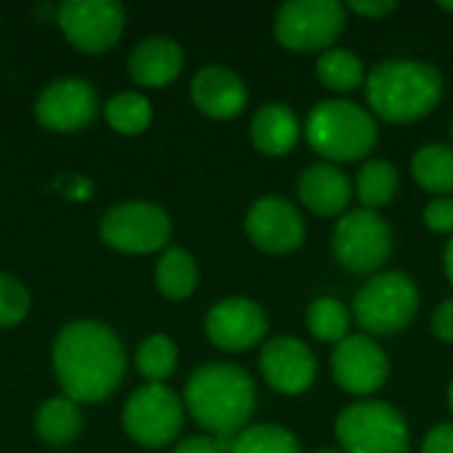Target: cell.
I'll use <instances>...</instances> for the list:
<instances>
[{"mask_svg":"<svg viewBox=\"0 0 453 453\" xmlns=\"http://www.w3.org/2000/svg\"><path fill=\"white\" fill-rule=\"evenodd\" d=\"M260 374L271 390L281 395H303L319 377V361L300 337L281 334L263 342Z\"/></svg>","mask_w":453,"mask_h":453,"instance_id":"15","label":"cell"},{"mask_svg":"<svg viewBox=\"0 0 453 453\" xmlns=\"http://www.w3.org/2000/svg\"><path fill=\"white\" fill-rule=\"evenodd\" d=\"M419 311L417 281L398 268L369 276L353 297V319L369 337H393L403 332Z\"/></svg>","mask_w":453,"mask_h":453,"instance_id":"5","label":"cell"},{"mask_svg":"<svg viewBox=\"0 0 453 453\" xmlns=\"http://www.w3.org/2000/svg\"><path fill=\"white\" fill-rule=\"evenodd\" d=\"M353 196V180L340 165L319 159L297 178V199L316 218H342Z\"/></svg>","mask_w":453,"mask_h":453,"instance_id":"17","label":"cell"},{"mask_svg":"<svg viewBox=\"0 0 453 453\" xmlns=\"http://www.w3.org/2000/svg\"><path fill=\"white\" fill-rule=\"evenodd\" d=\"M422 453H453V422L435 425L422 441Z\"/></svg>","mask_w":453,"mask_h":453,"instance_id":"33","label":"cell"},{"mask_svg":"<svg viewBox=\"0 0 453 453\" xmlns=\"http://www.w3.org/2000/svg\"><path fill=\"white\" fill-rule=\"evenodd\" d=\"M401 188V175L398 167L388 159H366L361 162L356 180H353V191L361 202L364 210H382L388 207L395 194Z\"/></svg>","mask_w":453,"mask_h":453,"instance_id":"23","label":"cell"},{"mask_svg":"<svg viewBox=\"0 0 453 453\" xmlns=\"http://www.w3.org/2000/svg\"><path fill=\"white\" fill-rule=\"evenodd\" d=\"M446 401H449V409H451V414H453V380H451V385H449V393H446Z\"/></svg>","mask_w":453,"mask_h":453,"instance_id":"39","label":"cell"},{"mask_svg":"<svg viewBox=\"0 0 453 453\" xmlns=\"http://www.w3.org/2000/svg\"><path fill=\"white\" fill-rule=\"evenodd\" d=\"M334 435L342 453H409L406 417L388 401H356L337 414Z\"/></svg>","mask_w":453,"mask_h":453,"instance_id":"6","label":"cell"},{"mask_svg":"<svg viewBox=\"0 0 453 453\" xmlns=\"http://www.w3.org/2000/svg\"><path fill=\"white\" fill-rule=\"evenodd\" d=\"M151 104L141 93H119L106 104V122L122 135H138L151 125Z\"/></svg>","mask_w":453,"mask_h":453,"instance_id":"28","label":"cell"},{"mask_svg":"<svg viewBox=\"0 0 453 453\" xmlns=\"http://www.w3.org/2000/svg\"><path fill=\"white\" fill-rule=\"evenodd\" d=\"M66 40L82 53L109 50L125 27V11L114 0H69L58 8Z\"/></svg>","mask_w":453,"mask_h":453,"instance_id":"13","label":"cell"},{"mask_svg":"<svg viewBox=\"0 0 453 453\" xmlns=\"http://www.w3.org/2000/svg\"><path fill=\"white\" fill-rule=\"evenodd\" d=\"M393 244V226L377 210H348L334 223L332 252L337 263L356 276H374L385 271Z\"/></svg>","mask_w":453,"mask_h":453,"instance_id":"7","label":"cell"},{"mask_svg":"<svg viewBox=\"0 0 453 453\" xmlns=\"http://www.w3.org/2000/svg\"><path fill=\"white\" fill-rule=\"evenodd\" d=\"M135 361H138V372L149 382L162 385L178 369V348H175V342L167 334H151L138 348V358Z\"/></svg>","mask_w":453,"mask_h":453,"instance_id":"29","label":"cell"},{"mask_svg":"<svg viewBox=\"0 0 453 453\" xmlns=\"http://www.w3.org/2000/svg\"><path fill=\"white\" fill-rule=\"evenodd\" d=\"M29 311L27 289L8 273H0V326L19 324Z\"/></svg>","mask_w":453,"mask_h":453,"instance_id":"30","label":"cell"},{"mask_svg":"<svg viewBox=\"0 0 453 453\" xmlns=\"http://www.w3.org/2000/svg\"><path fill=\"white\" fill-rule=\"evenodd\" d=\"M96 109H98L96 90L77 77H64L50 82L35 104V114L40 125L56 133H74L90 125Z\"/></svg>","mask_w":453,"mask_h":453,"instance_id":"16","label":"cell"},{"mask_svg":"<svg viewBox=\"0 0 453 453\" xmlns=\"http://www.w3.org/2000/svg\"><path fill=\"white\" fill-rule=\"evenodd\" d=\"M350 324H353V313L337 297H319L308 305L305 326L311 337L319 342H326V345L342 342L350 334Z\"/></svg>","mask_w":453,"mask_h":453,"instance_id":"26","label":"cell"},{"mask_svg":"<svg viewBox=\"0 0 453 453\" xmlns=\"http://www.w3.org/2000/svg\"><path fill=\"white\" fill-rule=\"evenodd\" d=\"M191 98L202 114L212 119H234L247 109L250 96L244 80L236 72L212 64L196 72L191 80Z\"/></svg>","mask_w":453,"mask_h":453,"instance_id":"18","label":"cell"},{"mask_svg":"<svg viewBox=\"0 0 453 453\" xmlns=\"http://www.w3.org/2000/svg\"><path fill=\"white\" fill-rule=\"evenodd\" d=\"M204 332L215 348L226 353H244L265 340L268 316L250 297H226L210 308Z\"/></svg>","mask_w":453,"mask_h":453,"instance_id":"14","label":"cell"},{"mask_svg":"<svg viewBox=\"0 0 453 453\" xmlns=\"http://www.w3.org/2000/svg\"><path fill=\"white\" fill-rule=\"evenodd\" d=\"M438 8H441V11H446V13H451V16H453V0H441V3H438Z\"/></svg>","mask_w":453,"mask_h":453,"instance_id":"38","label":"cell"},{"mask_svg":"<svg viewBox=\"0 0 453 453\" xmlns=\"http://www.w3.org/2000/svg\"><path fill=\"white\" fill-rule=\"evenodd\" d=\"M451 146H453V119H451Z\"/></svg>","mask_w":453,"mask_h":453,"instance_id":"41","label":"cell"},{"mask_svg":"<svg viewBox=\"0 0 453 453\" xmlns=\"http://www.w3.org/2000/svg\"><path fill=\"white\" fill-rule=\"evenodd\" d=\"M58 186H61L64 196H72V199H88L90 196V183L80 175H64L58 180Z\"/></svg>","mask_w":453,"mask_h":453,"instance_id":"36","label":"cell"},{"mask_svg":"<svg viewBox=\"0 0 453 453\" xmlns=\"http://www.w3.org/2000/svg\"><path fill=\"white\" fill-rule=\"evenodd\" d=\"M56 380L74 403L109 398L125 377V350L117 334L96 321H74L53 345Z\"/></svg>","mask_w":453,"mask_h":453,"instance_id":"1","label":"cell"},{"mask_svg":"<svg viewBox=\"0 0 453 453\" xmlns=\"http://www.w3.org/2000/svg\"><path fill=\"white\" fill-rule=\"evenodd\" d=\"M183 69V50L170 37H149L130 53V74L138 85L165 88Z\"/></svg>","mask_w":453,"mask_h":453,"instance_id":"20","label":"cell"},{"mask_svg":"<svg viewBox=\"0 0 453 453\" xmlns=\"http://www.w3.org/2000/svg\"><path fill=\"white\" fill-rule=\"evenodd\" d=\"M122 425L127 435L146 449L170 446L183 427V401L170 388L149 382L130 395Z\"/></svg>","mask_w":453,"mask_h":453,"instance_id":"9","label":"cell"},{"mask_svg":"<svg viewBox=\"0 0 453 453\" xmlns=\"http://www.w3.org/2000/svg\"><path fill=\"white\" fill-rule=\"evenodd\" d=\"M170 218L159 204L151 202H125L106 212L101 220V239L127 255H149L167 244Z\"/></svg>","mask_w":453,"mask_h":453,"instance_id":"10","label":"cell"},{"mask_svg":"<svg viewBox=\"0 0 453 453\" xmlns=\"http://www.w3.org/2000/svg\"><path fill=\"white\" fill-rule=\"evenodd\" d=\"M390 377V358L385 348L369 334H348L332 350V380L340 390L366 401L385 388Z\"/></svg>","mask_w":453,"mask_h":453,"instance_id":"11","label":"cell"},{"mask_svg":"<svg viewBox=\"0 0 453 453\" xmlns=\"http://www.w3.org/2000/svg\"><path fill=\"white\" fill-rule=\"evenodd\" d=\"M305 141L321 157V162L348 165L366 159L377 141V117L348 98H324L305 117Z\"/></svg>","mask_w":453,"mask_h":453,"instance_id":"4","label":"cell"},{"mask_svg":"<svg viewBox=\"0 0 453 453\" xmlns=\"http://www.w3.org/2000/svg\"><path fill=\"white\" fill-rule=\"evenodd\" d=\"M173 453H226V449L218 438H188L178 443Z\"/></svg>","mask_w":453,"mask_h":453,"instance_id":"35","label":"cell"},{"mask_svg":"<svg viewBox=\"0 0 453 453\" xmlns=\"http://www.w3.org/2000/svg\"><path fill=\"white\" fill-rule=\"evenodd\" d=\"M366 64L358 53L348 50V48H329L324 53H319L316 58V77L319 82L337 93V98H342V93H353L358 88L366 85Z\"/></svg>","mask_w":453,"mask_h":453,"instance_id":"22","label":"cell"},{"mask_svg":"<svg viewBox=\"0 0 453 453\" xmlns=\"http://www.w3.org/2000/svg\"><path fill=\"white\" fill-rule=\"evenodd\" d=\"M226 453H303L300 441L281 425H247L228 441H220Z\"/></svg>","mask_w":453,"mask_h":453,"instance_id":"25","label":"cell"},{"mask_svg":"<svg viewBox=\"0 0 453 453\" xmlns=\"http://www.w3.org/2000/svg\"><path fill=\"white\" fill-rule=\"evenodd\" d=\"M422 220L433 234L453 236V196H430L422 210Z\"/></svg>","mask_w":453,"mask_h":453,"instance_id":"31","label":"cell"},{"mask_svg":"<svg viewBox=\"0 0 453 453\" xmlns=\"http://www.w3.org/2000/svg\"><path fill=\"white\" fill-rule=\"evenodd\" d=\"M348 27V8L337 0H289L279 5L273 37L292 53H324Z\"/></svg>","mask_w":453,"mask_h":453,"instance_id":"8","label":"cell"},{"mask_svg":"<svg viewBox=\"0 0 453 453\" xmlns=\"http://www.w3.org/2000/svg\"><path fill=\"white\" fill-rule=\"evenodd\" d=\"M364 93L369 111L377 119L406 125L433 114L441 106L446 80L443 72L425 58L395 56L369 69Z\"/></svg>","mask_w":453,"mask_h":453,"instance_id":"2","label":"cell"},{"mask_svg":"<svg viewBox=\"0 0 453 453\" xmlns=\"http://www.w3.org/2000/svg\"><path fill=\"white\" fill-rule=\"evenodd\" d=\"M345 8H348V13H356L361 19L382 21V19H388L390 13L398 11V3H393V0H350Z\"/></svg>","mask_w":453,"mask_h":453,"instance_id":"32","label":"cell"},{"mask_svg":"<svg viewBox=\"0 0 453 453\" xmlns=\"http://www.w3.org/2000/svg\"><path fill=\"white\" fill-rule=\"evenodd\" d=\"M82 427V414L80 406L61 395V398H50L48 403H42V409L37 411V435L50 443V446H66L77 438Z\"/></svg>","mask_w":453,"mask_h":453,"instance_id":"27","label":"cell"},{"mask_svg":"<svg viewBox=\"0 0 453 453\" xmlns=\"http://www.w3.org/2000/svg\"><path fill=\"white\" fill-rule=\"evenodd\" d=\"M316 453H342L340 449H324V451H316Z\"/></svg>","mask_w":453,"mask_h":453,"instance_id":"40","label":"cell"},{"mask_svg":"<svg viewBox=\"0 0 453 453\" xmlns=\"http://www.w3.org/2000/svg\"><path fill=\"white\" fill-rule=\"evenodd\" d=\"M247 239L265 255H292L303 247L308 226L297 204L284 196H260L244 218Z\"/></svg>","mask_w":453,"mask_h":453,"instance_id":"12","label":"cell"},{"mask_svg":"<svg viewBox=\"0 0 453 453\" xmlns=\"http://www.w3.org/2000/svg\"><path fill=\"white\" fill-rule=\"evenodd\" d=\"M430 326H433V334H435L441 342L453 345V297L443 300V303L435 308Z\"/></svg>","mask_w":453,"mask_h":453,"instance_id":"34","label":"cell"},{"mask_svg":"<svg viewBox=\"0 0 453 453\" xmlns=\"http://www.w3.org/2000/svg\"><path fill=\"white\" fill-rule=\"evenodd\" d=\"M255 403L257 388L236 364H204L186 382L183 406L218 441H228L242 433L255 414Z\"/></svg>","mask_w":453,"mask_h":453,"instance_id":"3","label":"cell"},{"mask_svg":"<svg viewBox=\"0 0 453 453\" xmlns=\"http://www.w3.org/2000/svg\"><path fill=\"white\" fill-rule=\"evenodd\" d=\"M411 178L430 196H453V146L425 143L411 157Z\"/></svg>","mask_w":453,"mask_h":453,"instance_id":"21","label":"cell"},{"mask_svg":"<svg viewBox=\"0 0 453 453\" xmlns=\"http://www.w3.org/2000/svg\"><path fill=\"white\" fill-rule=\"evenodd\" d=\"M300 138H303V125L289 104L268 101L252 114L250 141L260 154L284 157L300 143Z\"/></svg>","mask_w":453,"mask_h":453,"instance_id":"19","label":"cell"},{"mask_svg":"<svg viewBox=\"0 0 453 453\" xmlns=\"http://www.w3.org/2000/svg\"><path fill=\"white\" fill-rule=\"evenodd\" d=\"M199 268L183 247H167L157 263V287L167 300H188L196 289Z\"/></svg>","mask_w":453,"mask_h":453,"instance_id":"24","label":"cell"},{"mask_svg":"<svg viewBox=\"0 0 453 453\" xmlns=\"http://www.w3.org/2000/svg\"><path fill=\"white\" fill-rule=\"evenodd\" d=\"M443 273H446V281L453 287V236L446 244V252H443Z\"/></svg>","mask_w":453,"mask_h":453,"instance_id":"37","label":"cell"}]
</instances>
